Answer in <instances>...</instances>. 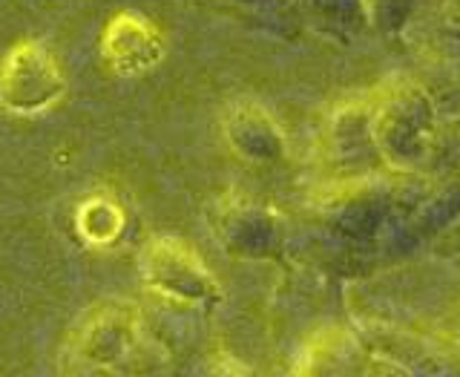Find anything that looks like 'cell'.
Instances as JSON below:
<instances>
[{"mask_svg":"<svg viewBox=\"0 0 460 377\" xmlns=\"http://www.w3.org/2000/svg\"><path fill=\"white\" fill-rule=\"evenodd\" d=\"M371 136L380 162L394 170L420 167L435 141V101L420 84L400 81L368 107Z\"/></svg>","mask_w":460,"mask_h":377,"instance_id":"cell-1","label":"cell"}]
</instances>
